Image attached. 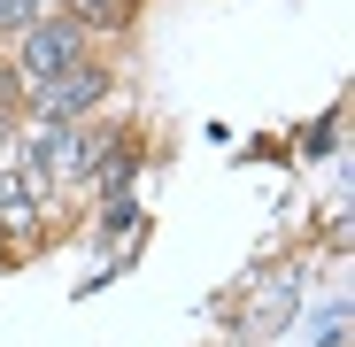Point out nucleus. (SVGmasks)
Masks as SVG:
<instances>
[{
  "instance_id": "1",
  "label": "nucleus",
  "mask_w": 355,
  "mask_h": 347,
  "mask_svg": "<svg viewBox=\"0 0 355 347\" xmlns=\"http://www.w3.org/2000/svg\"><path fill=\"white\" fill-rule=\"evenodd\" d=\"M78 24H31V46H24V85H46V78H62L78 70Z\"/></svg>"
},
{
  "instance_id": "2",
  "label": "nucleus",
  "mask_w": 355,
  "mask_h": 347,
  "mask_svg": "<svg viewBox=\"0 0 355 347\" xmlns=\"http://www.w3.org/2000/svg\"><path fill=\"white\" fill-rule=\"evenodd\" d=\"M39 93H46L39 108L62 124V116H78V108H93V100H101V70H62V78H46Z\"/></svg>"
},
{
  "instance_id": "3",
  "label": "nucleus",
  "mask_w": 355,
  "mask_h": 347,
  "mask_svg": "<svg viewBox=\"0 0 355 347\" xmlns=\"http://www.w3.org/2000/svg\"><path fill=\"white\" fill-rule=\"evenodd\" d=\"M39 16V0H0V31H16V24H31Z\"/></svg>"
}]
</instances>
